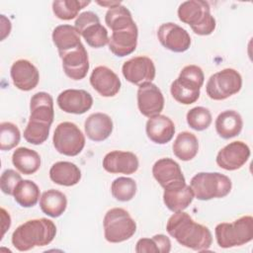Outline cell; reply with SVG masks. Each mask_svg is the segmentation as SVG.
I'll return each instance as SVG.
<instances>
[{"label": "cell", "instance_id": "obj_1", "mask_svg": "<svg viewBox=\"0 0 253 253\" xmlns=\"http://www.w3.org/2000/svg\"><path fill=\"white\" fill-rule=\"evenodd\" d=\"M166 230L179 244L195 251H207L212 242V235L210 229L194 221L183 211H177L169 217Z\"/></svg>", "mask_w": 253, "mask_h": 253}, {"label": "cell", "instance_id": "obj_2", "mask_svg": "<svg viewBox=\"0 0 253 253\" xmlns=\"http://www.w3.org/2000/svg\"><path fill=\"white\" fill-rule=\"evenodd\" d=\"M56 234V226L47 218L30 219L19 225L12 234V244L19 251L48 245Z\"/></svg>", "mask_w": 253, "mask_h": 253}, {"label": "cell", "instance_id": "obj_3", "mask_svg": "<svg viewBox=\"0 0 253 253\" xmlns=\"http://www.w3.org/2000/svg\"><path fill=\"white\" fill-rule=\"evenodd\" d=\"M178 18L200 36H209L215 29V19L211 14L210 5L203 0H189L181 3L178 8Z\"/></svg>", "mask_w": 253, "mask_h": 253}, {"label": "cell", "instance_id": "obj_4", "mask_svg": "<svg viewBox=\"0 0 253 253\" xmlns=\"http://www.w3.org/2000/svg\"><path fill=\"white\" fill-rule=\"evenodd\" d=\"M205 75L198 65L185 66L178 78L174 80L170 87L172 97L179 103L190 105L195 103L200 97V90L204 84Z\"/></svg>", "mask_w": 253, "mask_h": 253}, {"label": "cell", "instance_id": "obj_5", "mask_svg": "<svg viewBox=\"0 0 253 253\" xmlns=\"http://www.w3.org/2000/svg\"><path fill=\"white\" fill-rule=\"evenodd\" d=\"M194 196L200 201L227 196L232 187L231 180L218 172H201L196 174L190 183Z\"/></svg>", "mask_w": 253, "mask_h": 253}, {"label": "cell", "instance_id": "obj_6", "mask_svg": "<svg viewBox=\"0 0 253 253\" xmlns=\"http://www.w3.org/2000/svg\"><path fill=\"white\" fill-rule=\"evenodd\" d=\"M216 242L221 248L241 246L253 239V217L244 215L231 223L222 222L214 229Z\"/></svg>", "mask_w": 253, "mask_h": 253}, {"label": "cell", "instance_id": "obj_7", "mask_svg": "<svg viewBox=\"0 0 253 253\" xmlns=\"http://www.w3.org/2000/svg\"><path fill=\"white\" fill-rule=\"evenodd\" d=\"M104 235L111 243H120L132 237L136 223L129 213L122 208L109 210L104 216Z\"/></svg>", "mask_w": 253, "mask_h": 253}, {"label": "cell", "instance_id": "obj_8", "mask_svg": "<svg viewBox=\"0 0 253 253\" xmlns=\"http://www.w3.org/2000/svg\"><path fill=\"white\" fill-rule=\"evenodd\" d=\"M242 87V77L233 68H225L212 74L207 82L208 96L216 101L225 100L238 93Z\"/></svg>", "mask_w": 253, "mask_h": 253}, {"label": "cell", "instance_id": "obj_9", "mask_svg": "<svg viewBox=\"0 0 253 253\" xmlns=\"http://www.w3.org/2000/svg\"><path fill=\"white\" fill-rule=\"evenodd\" d=\"M55 149L66 156L78 155L85 146V136L80 128L73 123H60L52 137Z\"/></svg>", "mask_w": 253, "mask_h": 253}, {"label": "cell", "instance_id": "obj_10", "mask_svg": "<svg viewBox=\"0 0 253 253\" xmlns=\"http://www.w3.org/2000/svg\"><path fill=\"white\" fill-rule=\"evenodd\" d=\"M85 40V42L94 48L103 47L109 42L108 32L101 25L99 17L91 11H86L77 16L74 26Z\"/></svg>", "mask_w": 253, "mask_h": 253}, {"label": "cell", "instance_id": "obj_11", "mask_svg": "<svg viewBox=\"0 0 253 253\" xmlns=\"http://www.w3.org/2000/svg\"><path fill=\"white\" fill-rule=\"evenodd\" d=\"M28 125L50 128L54 119L53 99L46 92H38L31 98Z\"/></svg>", "mask_w": 253, "mask_h": 253}, {"label": "cell", "instance_id": "obj_12", "mask_svg": "<svg viewBox=\"0 0 253 253\" xmlns=\"http://www.w3.org/2000/svg\"><path fill=\"white\" fill-rule=\"evenodd\" d=\"M124 77L130 83L141 85L155 78V65L147 56H135L126 60L122 67Z\"/></svg>", "mask_w": 253, "mask_h": 253}, {"label": "cell", "instance_id": "obj_13", "mask_svg": "<svg viewBox=\"0 0 253 253\" xmlns=\"http://www.w3.org/2000/svg\"><path fill=\"white\" fill-rule=\"evenodd\" d=\"M157 37L165 48L174 52H184L191 45L189 33L174 23L162 24L157 31Z\"/></svg>", "mask_w": 253, "mask_h": 253}, {"label": "cell", "instance_id": "obj_14", "mask_svg": "<svg viewBox=\"0 0 253 253\" xmlns=\"http://www.w3.org/2000/svg\"><path fill=\"white\" fill-rule=\"evenodd\" d=\"M250 157V148L243 141H233L221 148L216 155V164L227 171L241 168Z\"/></svg>", "mask_w": 253, "mask_h": 253}, {"label": "cell", "instance_id": "obj_15", "mask_svg": "<svg viewBox=\"0 0 253 253\" xmlns=\"http://www.w3.org/2000/svg\"><path fill=\"white\" fill-rule=\"evenodd\" d=\"M137 107L139 112L147 118L160 115L164 108V97L161 90L151 82L139 85Z\"/></svg>", "mask_w": 253, "mask_h": 253}, {"label": "cell", "instance_id": "obj_16", "mask_svg": "<svg viewBox=\"0 0 253 253\" xmlns=\"http://www.w3.org/2000/svg\"><path fill=\"white\" fill-rule=\"evenodd\" d=\"M152 174L159 185L164 188H172L186 184L180 165L171 158H161L152 167Z\"/></svg>", "mask_w": 253, "mask_h": 253}, {"label": "cell", "instance_id": "obj_17", "mask_svg": "<svg viewBox=\"0 0 253 253\" xmlns=\"http://www.w3.org/2000/svg\"><path fill=\"white\" fill-rule=\"evenodd\" d=\"M64 73L73 80L83 79L89 70L88 53L83 44L60 55Z\"/></svg>", "mask_w": 253, "mask_h": 253}, {"label": "cell", "instance_id": "obj_18", "mask_svg": "<svg viewBox=\"0 0 253 253\" xmlns=\"http://www.w3.org/2000/svg\"><path fill=\"white\" fill-rule=\"evenodd\" d=\"M56 102L63 112L81 115L91 109L93 98L85 90L67 89L58 95Z\"/></svg>", "mask_w": 253, "mask_h": 253}, {"label": "cell", "instance_id": "obj_19", "mask_svg": "<svg viewBox=\"0 0 253 253\" xmlns=\"http://www.w3.org/2000/svg\"><path fill=\"white\" fill-rule=\"evenodd\" d=\"M13 84L22 91H31L37 87L40 80L38 68L27 59L16 60L10 69Z\"/></svg>", "mask_w": 253, "mask_h": 253}, {"label": "cell", "instance_id": "obj_20", "mask_svg": "<svg viewBox=\"0 0 253 253\" xmlns=\"http://www.w3.org/2000/svg\"><path fill=\"white\" fill-rule=\"evenodd\" d=\"M138 165L136 155L130 151L114 150L103 158V168L113 174H132L137 171Z\"/></svg>", "mask_w": 253, "mask_h": 253}, {"label": "cell", "instance_id": "obj_21", "mask_svg": "<svg viewBox=\"0 0 253 253\" xmlns=\"http://www.w3.org/2000/svg\"><path fill=\"white\" fill-rule=\"evenodd\" d=\"M92 87L103 97H114L121 89L119 76L107 66H97L90 75Z\"/></svg>", "mask_w": 253, "mask_h": 253}, {"label": "cell", "instance_id": "obj_22", "mask_svg": "<svg viewBox=\"0 0 253 253\" xmlns=\"http://www.w3.org/2000/svg\"><path fill=\"white\" fill-rule=\"evenodd\" d=\"M138 30L136 25L126 29L113 31L109 38L110 50L119 57H124L132 53L137 44Z\"/></svg>", "mask_w": 253, "mask_h": 253}, {"label": "cell", "instance_id": "obj_23", "mask_svg": "<svg viewBox=\"0 0 253 253\" xmlns=\"http://www.w3.org/2000/svg\"><path fill=\"white\" fill-rule=\"evenodd\" d=\"M147 137L154 143L165 144L169 142L175 133V126L171 119L164 115L151 117L145 126Z\"/></svg>", "mask_w": 253, "mask_h": 253}, {"label": "cell", "instance_id": "obj_24", "mask_svg": "<svg viewBox=\"0 0 253 253\" xmlns=\"http://www.w3.org/2000/svg\"><path fill=\"white\" fill-rule=\"evenodd\" d=\"M84 129L91 140L103 141L107 139L113 131V121L107 114L94 113L86 119Z\"/></svg>", "mask_w": 253, "mask_h": 253}, {"label": "cell", "instance_id": "obj_25", "mask_svg": "<svg viewBox=\"0 0 253 253\" xmlns=\"http://www.w3.org/2000/svg\"><path fill=\"white\" fill-rule=\"evenodd\" d=\"M194 193L187 184L177 187L164 189L163 202L173 212L182 211L187 209L194 200Z\"/></svg>", "mask_w": 253, "mask_h": 253}, {"label": "cell", "instance_id": "obj_26", "mask_svg": "<svg viewBox=\"0 0 253 253\" xmlns=\"http://www.w3.org/2000/svg\"><path fill=\"white\" fill-rule=\"evenodd\" d=\"M51 181L60 186H74L81 179L80 169L71 162L58 161L54 163L49 170Z\"/></svg>", "mask_w": 253, "mask_h": 253}, {"label": "cell", "instance_id": "obj_27", "mask_svg": "<svg viewBox=\"0 0 253 253\" xmlns=\"http://www.w3.org/2000/svg\"><path fill=\"white\" fill-rule=\"evenodd\" d=\"M52 42L57 47L59 56L82 44L80 35L71 25H59L52 32Z\"/></svg>", "mask_w": 253, "mask_h": 253}, {"label": "cell", "instance_id": "obj_28", "mask_svg": "<svg viewBox=\"0 0 253 253\" xmlns=\"http://www.w3.org/2000/svg\"><path fill=\"white\" fill-rule=\"evenodd\" d=\"M214 125L217 134L224 139H228L240 133L243 121L239 113L233 110H227L217 116Z\"/></svg>", "mask_w": 253, "mask_h": 253}, {"label": "cell", "instance_id": "obj_29", "mask_svg": "<svg viewBox=\"0 0 253 253\" xmlns=\"http://www.w3.org/2000/svg\"><path fill=\"white\" fill-rule=\"evenodd\" d=\"M13 165L23 174L31 175L36 173L41 167L40 154L27 147L17 148L12 155Z\"/></svg>", "mask_w": 253, "mask_h": 253}, {"label": "cell", "instance_id": "obj_30", "mask_svg": "<svg viewBox=\"0 0 253 253\" xmlns=\"http://www.w3.org/2000/svg\"><path fill=\"white\" fill-rule=\"evenodd\" d=\"M40 207L43 213L51 217H58L66 210V196L62 192L54 189L47 190L42 193L40 199Z\"/></svg>", "mask_w": 253, "mask_h": 253}, {"label": "cell", "instance_id": "obj_31", "mask_svg": "<svg viewBox=\"0 0 253 253\" xmlns=\"http://www.w3.org/2000/svg\"><path fill=\"white\" fill-rule=\"evenodd\" d=\"M173 153L182 161L192 160L199 151L197 136L189 131L180 132L173 142Z\"/></svg>", "mask_w": 253, "mask_h": 253}, {"label": "cell", "instance_id": "obj_32", "mask_svg": "<svg viewBox=\"0 0 253 253\" xmlns=\"http://www.w3.org/2000/svg\"><path fill=\"white\" fill-rule=\"evenodd\" d=\"M105 22L112 32L126 29L135 25L131 13L122 4L109 8L105 16Z\"/></svg>", "mask_w": 253, "mask_h": 253}, {"label": "cell", "instance_id": "obj_33", "mask_svg": "<svg viewBox=\"0 0 253 253\" xmlns=\"http://www.w3.org/2000/svg\"><path fill=\"white\" fill-rule=\"evenodd\" d=\"M15 201L23 208L34 207L40 199V189L31 180H22L14 190Z\"/></svg>", "mask_w": 253, "mask_h": 253}, {"label": "cell", "instance_id": "obj_34", "mask_svg": "<svg viewBox=\"0 0 253 253\" xmlns=\"http://www.w3.org/2000/svg\"><path fill=\"white\" fill-rule=\"evenodd\" d=\"M171 250V241L164 234H156L152 238H141L136 242L137 253H168Z\"/></svg>", "mask_w": 253, "mask_h": 253}, {"label": "cell", "instance_id": "obj_35", "mask_svg": "<svg viewBox=\"0 0 253 253\" xmlns=\"http://www.w3.org/2000/svg\"><path fill=\"white\" fill-rule=\"evenodd\" d=\"M89 4L90 1L56 0L52 2V11L58 19L68 21L78 16L79 11Z\"/></svg>", "mask_w": 253, "mask_h": 253}, {"label": "cell", "instance_id": "obj_36", "mask_svg": "<svg viewBox=\"0 0 253 253\" xmlns=\"http://www.w3.org/2000/svg\"><path fill=\"white\" fill-rule=\"evenodd\" d=\"M111 193L116 200L120 202H128L136 193V183L131 178L119 177L113 181L111 185Z\"/></svg>", "mask_w": 253, "mask_h": 253}, {"label": "cell", "instance_id": "obj_37", "mask_svg": "<svg viewBox=\"0 0 253 253\" xmlns=\"http://www.w3.org/2000/svg\"><path fill=\"white\" fill-rule=\"evenodd\" d=\"M21 139V132L18 126L10 122L0 124V149L11 150L16 147Z\"/></svg>", "mask_w": 253, "mask_h": 253}, {"label": "cell", "instance_id": "obj_38", "mask_svg": "<svg viewBox=\"0 0 253 253\" xmlns=\"http://www.w3.org/2000/svg\"><path fill=\"white\" fill-rule=\"evenodd\" d=\"M186 119L189 126L199 131L207 129L212 121L210 110L205 107H195L191 109L187 113Z\"/></svg>", "mask_w": 253, "mask_h": 253}, {"label": "cell", "instance_id": "obj_39", "mask_svg": "<svg viewBox=\"0 0 253 253\" xmlns=\"http://www.w3.org/2000/svg\"><path fill=\"white\" fill-rule=\"evenodd\" d=\"M22 181L21 175L13 169L5 170L0 178V188L6 195L13 196L17 185Z\"/></svg>", "mask_w": 253, "mask_h": 253}, {"label": "cell", "instance_id": "obj_40", "mask_svg": "<svg viewBox=\"0 0 253 253\" xmlns=\"http://www.w3.org/2000/svg\"><path fill=\"white\" fill-rule=\"evenodd\" d=\"M1 215H2V237L4 236L6 230L10 227L11 225V217L9 215V213L2 208L1 209ZM1 237V238H2Z\"/></svg>", "mask_w": 253, "mask_h": 253}, {"label": "cell", "instance_id": "obj_41", "mask_svg": "<svg viewBox=\"0 0 253 253\" xmlns=\"http://www.w3.org/2000/svg\"><path fill=\"white\" fill-rule=\"evenodd\" d=\"M97 3L100 4V5H102V6H109V8L121 4V2H118V1H112V2H110V1H106V2H100V1H98Z\"/></svg>", "mask_w": 253, "mask_h": 253}]
</instances>
